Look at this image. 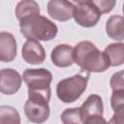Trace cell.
<instances>
[{
	"label": "cell",
	"instance_id": "7",
	"mask_svg": "<svg viewBox=\"0 0 124 124\" xmlns=\"http://www.w3.org/2000/svg\"><path fill=\"white\" fill-rule=\"evenodd\" d=\"M24 112L26 117L35 123H43L49 116L48 102L28 98L24 105Z\"/></svg>",
	"mask_w": 124,
	"mask_h": 124
},
{
	"label": "cell",
	"instance_id": "23",
	"mask_svg": "<svg viewBox=\"0 0 124 124\" xmlns=\"http://www.w3.org/2000/svg\"><path fill=\"white\" fill-rule=\"evenodd\" d=\"M122 11H123V14H124V4H123V8H122Z\"/></svg>",
	"mask_w": 124,
	"mask_h": 124
},
{
	"label": "cell",
	"instance_id": "13",
	"mask_svg": "<svg viewBox=\"0 0 124 124\" xmlns=\"http://www.w3.org/2000/svg\"><path fill=\"white\" fill-rule=\"evenodd\" d=\"M16 16L19 22L40 15L39 4L35 0H21L16 7Z\"/></svg>",
	"mask_w": 124,
	"mask_h": 124
},
{
	"label": "cell",
	"instance_id": "4",
	"mask_svg": "<svg viewBox=\"0 0 124 124\" xmlns=\"http://www.w3.org/2000/svg\"><path fill=\"white\" fill-rule=\"evenodd\" d=\"M23 80L27 84L28 93H40L50 95V82L52 74L44 68L26 69L22 75Z\"/></svg>",
	"mask_w": 124,
	"mask_h": 124
},
{
	"label": "cell",
	"instance_id": "17",
	"mask_svg": "<svg viewBox=\"0 0 124 124\" xmlns=\"http://www.w3.org/2000/svg\"><path fill=\"white\" fill-rule=\"evenodd\" d=\"M61 121L65 124H80L82 123L80 108H71L65 109L61 114Z\"/></svg>",
	"mask_w": 124,
	"mask_h": 124
},
{
	"label": "cell",
	"instance_id": "11",
	"mask_svg": "<svg viewBox=\"0 0 124 124\" xmlns=\"http://www.w3.org/2000/svg\"><path fill=\"white\" fill-rule=\"evenodd\" d=\"M50 58L52 63L57 67H60V68L69 67L75 62L74 47L66 44L57 45L52 49Z\"/></svg>",
	"mask_w": 124,
	"mask_h": 124
},
{
	"label": "cell",
	"instance_id": "15",
	"mask_svg": "<svg viewBox=\"0 0 124 124\" xmlns=\"http://www.w3.org/2000/svg\"><path fill=\"white\" fill-rule=\"evenodd\" d=\"M112 67L122 65L124 63V44L113 43L109 44L104 50Z\"/></svg>",
	"mask_w": 124,
	"mask_h": 124
},
{
	"label": "cell",
	"instance_id": "3",
	"mask_svg": "<svg viewBox=\"0 0 124 124\" xmlns=\"http://www.w3.org/2000/svg\"><path fill=\"white\" fill-rule=\"evenodd\" d=\"M89 79V72L82 70L81 73L64 78L57 83V97L64 103H73L77 101L85 91Z\"/></svg>",
	"mask_w": 124,
	"mask_h": 124
},
{
	"label": "cell",
	"instance_id": "21",
	"mask_svg": "<svg viewBox=\"0 0 124 124\" xmlns=\"http://www.w3.org/2000/svg\"><path fill=\"white\" fill-rule=\"evenodd\" d=\"M113 111L114 114L108 122L114 124H124V105L117 107L115 109H113Z\"/></svg>",
	"mask_w": 124,
	"mask_h": 124
},
{
	"label": "cell",
	"instance_id": "6",
	"mask_svg": "<svg viewBox=\"0 0 124 124\" xmlns=\"http://www.w3.org/2000/svg\"><path fill=\"white\" fill-rule=\"evenodd\" d=\"M101 15L102 14L95 5L89 2L76 6L73 17L78 25L82 27H92L98 23Z\"/></svg>",
	"mask_w": 124,
	"mask_h": 124
},
{
	"label": "cell",
	"instance_id": "16",
	"mask_svg": "<svg viewBox=\"0 0 124 124\" xmlns=\"http://www.w3.org/2000/svg\"><path fill=\"white\" fill-rule=\"evenodd\" d=\"M0 123L1 124H19L20 116L18 111L11 106L0 107Z\"/></svg>",
	"mask_w": 124,
	"mask_h": 124
},
{
	"label": "cell",
	"instance_id": "8",
	"mask_svg": "<svg viewBox=\"0 0 124 124\" xmlns=\"http://www.w3.org/2000/svg\"><path fill=\"white\" fill-rule=\"evenodd\" d=\"M22 83L19 73L14 69H2L0 72V91L5 95L16 93Z\"/></svg>",
	"mask_w": 124,
	"mask_h": 124
},
{
	"label": "cell",
	"instance_id": "18",
	"mask_svg": "<svg viewBox=\"0 0 124 124\" xmlns=\"http://www.w3.org/2000/svg\"><path fill=\"white\" fill-rule=\"evenodd\" d=\"M91 2L101 14H108L111 12L115 6V0H92Z\"/></svg>",
	"mask_w": 124,
	"mask_h": 124
},
{
	"label": "cell",
	"instance_id": "12",
	"mask_svg": "<svg viewBox=\"0 0 124 124\" xmlns=\"http://www.w3.org/2000/svg\"><path fill=\"white\" fill-rule=\"evenodd\" d=\"M16 56V42L13 34L2 31L0 33V60L11 62Z\"/></svg>",
	"mask_w": 124,
	"mask_h": 124
},
{
	"label": "cell",
	"instance_id": "20",
	"mask_svg": "<svg viewBox=\"0 0 124 124\" xmlns=\"http://www.w3.org/2000/svg\"><path fill=\"white\" fill-rule=\"evenodd\" d=\"M122 105H124V89L113 90L110 98V106L112 110Z\"/></svg>",
	"mask_w": 124,
	"mask_h": 124
},
{
	"label": "cell",
	"instance_id": "19",
	"mask_svg": "<svg viewBox=\"0 0 124 124\" xmlns=\"http://www.w3.org/2000/svg\"><path fill=\"white\" fill-rule=\"evenodd\" d=\"M109 85L112 90L124 89V70L116 72L111 76Z\"/></svg>",
	"mask_w": 124,
	"mask_h": 124
},
{
	"label": "cell",
	"instance_id": "5",
	"mask_svg": "<svg viewBox=\"0 0 124 124\" xmlns=\"http://www.w3.org/2000/svg\"><path fill=\"white\" fill-rule=\"evenodd\" d=\"M81 120L84 124H101L107 121L103 118L104 105L102 98L97 94H91L80 106Z\"/></svg>",
	"mask_w": 124,
	"mask_h": 124
},
{
	"label": "cell",
	"instance_id": "1",
	"mask_svg": "<svg viewBox=\"0 0 124 124\" xmlns=\"http://www.w3.org/2000/svg\"><path fill=\"white\" fill-rule=\"evenodd\" d=\"M75 63L87 72L101 73L110 67L109 60L106 53L100 51L97 46L89 42H79L74 47Z\"/></svg>",
	"mask_w": 124,
	"mask_h": 124
},
{
	"label": "cell",
	"instance_id": "9",
	"mask_svg": "<svg viewBox=\"0 0 124 124\" xmlns=\"http://www.w3.org/2000/svg\"><path fill=\"white\" fill-rule=\"evenodd\" d=\"M76 6L68 0H49L47 3V13L55 20L67 21L74 16Z\"/></svg>",
	"mask_w": 124,
	"mask_h": 124
},
{
	"label": "cell",
	"instance_id": "22",
	"mask_svg": "<svg viewBox=\"0 0 124 124\" xmlns=\"http://www.w3.org/2000/svg\"><path fill=\"white\" fill-rule=\"evenodd\" d=\"M73 1L76 2V3H78V4H84V3H89L92 0H73Z\"/></svg>",
	"mask_w": 124,
	"mask_h": 124
},
{
	"label": "cell",
	"instance_id": "2",
	"mask_svg": "<svg viewBox=\"0 0 124 124\" xmlns=\"http://www.w3.org/2000/svg\"><path fill=\"white\" fill-rule=\"evenodd\" d=\"M20 32L27 39L50 41L57 34V26L43 16H37L19 22Z\"/></svg>",
	"mask_w": 124,
	"mask_h": 124
},
{
	"label": "cell",
	"instance_id": "10",
	"mask_svg": "<svg viewBox=\"0 0 124 124\" xmlns=\"http://www.w3.org/2000/svg\"><path fill=\"white\" fill-rule=\"evenodd\" d=\"M21 53L23 60L32 65L41 64L46 59V51L43 46L38 42V40L34 39H27L22 46Z\"/></svg>",
	"mask_w": 124,
	"mask_h": 124
},
{
	"label": "cell",
	"instance_id": "14",
	"mask_svg": "<svg viewBox=\"0 0 124 124\" xmlns=\"http://www.w3.org/2000/svg\"><path fill=\"white\" fill-rule=\"evenodd\" d=\"M106 31L112 40H124V17L118 15L109 16L106 23Z\"/></svg>",
	"mask_w": 124,
	"mask_h": 124
}]
</instances>
